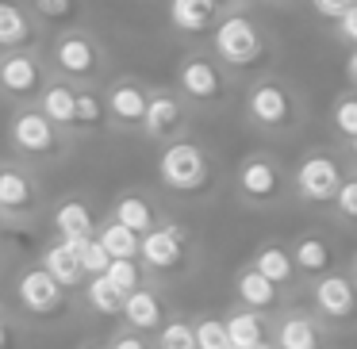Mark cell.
Wrapping results in <instances>:
<instances>
[{"instance_id":"6da1fadb","label":"cell","mask_w":357,"mask_h":349,"mask_svg":"<svg viewBox=\"0 0 357 349\" xmlns=\"http://www.w3.org/2000/svg\"><path fill=\"white\" fill-rule=\"evenodd\" d=\"M238 108H242V123L254 134L273 142L296 139L307 127V100L303 93L284 77V73H257L238 88Z\"/></svg>"},{"instance_id":"7a4b0ae2","label":"cell","mask_w":357,"mask_h":349,"mask_svg":"<svg viewBox=\"0 0 357 349\" xmlns=\"http://www.w3.org/2000/svg\"><path fill=\"white\" fill-rule=\"evenodd\" d=\"M204 47L238 81H250L257 73H273L280 58V47L273 42V35L265 31V24L254 12H227V16H219L215 31H211V39Z\"/></svg>"},{"instance_id":"3957f363","label":"cell","mask_w":357,"mask_h":349,"mask_svg":"<svg viewBox=\"0 0 357 349\" xmlns=\"http://www.w3.org/2000/svg\"><path fill=\"white\" fill-rule=\"evenodd\" d=\"M200 238L196 231L177 215H165L162 223L154 226L150 234H142L139 242V265L146 272L150 284L158 288H177V284H188V280L200 272Z\"/></svg>"},{"instance_id":"277c9868","label":"cell","mask_w":357,"mask_h":349,"mask_svg":"<svg viewBox=\"0 0 357 349\" xmlns=\"http://www.w3.org/2000/svg\"><path fill=\"white\" fill-rule=\"evenodd\" d=\"M154 180L162 196H173L181 203H204L219 188V162L208 142L188 134L169 146H158Z\"/></svg>"},{"instance_id":"5b68a950","label":"cell","mask_w":357,"mask_h":349,"mask_svg":"<svg viewBox=\"0 0 357 349\" xmlns=\"http://www.w3.org/2000/svg\"><path fill=\"white\" fill-rule=\"evenodd\" d=\"M173 88L192 108V116H223L238 96V77L227 73L208 47H188L177 58Z\"/></svg>"},{"instance_id":"8992f818","label":"cell","mask_w":357,"mask_h":349,"mask_svg":"<svg viewBox=\"0 0 357 349\" xmlns=\"http://www.w3.org/2000/svg\"><path fill=\"white\" fill-rule=\"evenodd\" d=\"M231 192L238 200V208L257 211V215H269L292 203V177H288V162L277 150L261 146L250 150L238 157L231 173Z\"/></svg>"},{"instance_id":"52a82bcc","label":"cell","mask_w":357,"mask_h":349,"mask_svg":"<svg viewBox=\"0 0 357 349\" xmlns=\"http://www.w3.org/2000/svg\"><path fill=\"white\" fill-rule=\"evenodd\" d=\"M47 62L54 77L70 81L73 88H104L112 77V54L93 27H66L47 39Z\"/></svg>"},{"instance_id":"ba28073f","label":"cell","mask_w":357,"mask_h":349,"mask_svg":"<svg viewBox=\"0 0 357 349\" xmlns=\"http://www.w3.org/2000/svg\"><path fill=\"white\" fill-rule=\"evenodd\" d=\"M4 139H8L12 157H16V162H24V165H31V169H50V165L70 162L73 146H77V142H73L66 131H58V127L50 123V119L35 108V104L8 111Z\"/></svg>"},{"instance_id":"9c48e42d","label":"cell","mask_w":357,"mask_h":349,"mask_svg":"<svg viewBox=\"0 0 357 349\" xmlns=\"http://www.w3.org/2000/svg\"><path fill=\"white\" fill-rule=\"evenodd\" d=\"M346 162H342L338 146H307L296 165H288V177H292V203L311 215L326 219L334 196H338L342 180H346Z\"/></svg>"},{"instance_id":"30bf717a","label":"cell","mask_w":357,"mask_h":349,"mask_svg":"<svg viewBox=\"0 0 357 349\" xmlns=\"http://www.w3.org/2000/svg\"><path fill=\"white\" fill-rule=\"evenodd\" d=\"M77 295H70L58 280H50L39 265H24L12 272V315L31 326H58L73 315Z\"/></svg>"},{"instance_id":"8fae6325","label":"cell","mask_w":357,"mask_h":349,"mask_svg":"<svg viewBox=\"0 0 357 349\" xmlns=\"http://www.w3.org/2000/svg\"><path fill=\"white\" fill-rule=\"evenodd\" d=\"M47 215L43 173L16 157H0V219L12 231H31Z\"/></svg>"},{"instance_id":"7c38bea8","label":"cell","mask_w":357,"mask_h":349,"mask_svg":"<svg viewBox=\"0 0 357 349\" xmlns=\"http://www.w3.org/2000/svg\"><path fill=\"white\" fill-rule=\"evenodd\" d=\"M300 303L334 334V338L357 334V284L346 277V269L326 272V277H319V280H307Z\"/></svg>"},{"instance_id":"4fadbf2b","label":"cell","mask_w":357,"mask_h":349,"mask_svg":"<svg viewBox=\"0 0 357 349\" xmlns=\"http://www.w3.org/2000/svg\"><path fill=\"white\" fill-rule=\"evenodd\" d=\"M50 77H54V70H50V62H47V42H43V47L0 54V100L8 104V108H27V104H35Z\"/></svg>"},{"instance_id":"5bb4252c","label":"cell","mask_w":357,"mask_h":349,"mask_svg":"<svg viewBox=\"0 0 357 349\" xmlns=\"http://www.w3.org/2000/svg\"><path fill=\"white\" fill-rule=\"evenodd\" d=\"M192 119H196L192 108L181 100L173 85H150V100H146L139 139L150 142V146H169V142L192 134Z\"/></svg>"},{"instance_id":"9a60e30c","label":"cell","mask_w":357,"mask_h":349,"mask_svg":"<svg viewBox=\"0 0 357 349\" xmlns=\"http://www.w3.org/2000/svg\"><path fill=\"white\" fill-rule=\"evenodd\" d=\"M100 93H104V108H108L112 134L139 139L142 116H146V100H150V81H142L139 73H112Z\"/></svg>"},{"instance_id":"2e32d148","label":"cell","mask_w":357,"mask_h":349,"mask_svg":"<svg viewBox=\"0 0 357 349\" xmlns=\"http://www.w3.org/2000/svg\"><path fill=\"white\" fill-rule=\"evenodd\" d=\"M342 338H334L300 300L280 307L269 318V346L273 349H342Z\"/></svg>"},{"instance_id":"e0dca14e","label":"cell","mask_w":357,"mask_h":349,"mask_svg":"<svg viewBox=\"0 0 357 349\" xmlns=\"http://www.w3.org/2000/svg\"><path fill=\"white\" fill-rule=\"evenodd\" d=\"M288 249H292V261H296V269H300L303 284L342 269L338 242H334L331 231H323V226H307V231H300L296 238H288Z\"/></svg>"},{"instance_id":"ac0fdd59","label":"cell","mask_w":357,"mask_h":349,"mask_svg":"<svg viewBox=\"0 0 357 349\" xmlns=\"http://www.w3.org/2000/svg\"><path fill=\"white\" fill-rule=\"evenodd\" d=\"M169 318H173V303H169V292H165V288H158V284H150V280H146V284L135 288L131 295H123L119 326H127V330L154 338Z\"/></svg>"},{"instance_id":"d6986e66","label":"cell","mask_w":357,"mask_h":349,"mask_svg":"<svg viewBox=\"0 0 357 349\" xmlns=\"http://www.w3.org/2000/svg\"><path fill=\"white\" fill-rule=\"evenodd\" d=\"M246 265H250V269H257L265 280H273V284H277L292 303L303 295V277H300V269H296L292 249H288L284 238H261L254 249H250Z\"/></svg>"},{"instance_id":"ffe728a7","label":"cell","mask_w":357,"mask_h":349,"mask_svg":"<svg viewBox=\"0 0 357 349\" xmlns=\"http://www.w3.org/2000/svg\"><path fill=\"white\" fill-rule=\"evenodd\" d=\"M104 215H112L116 223H123L127 231H135L142 238V234L154 231L169 211L162 208V196L158 192H150V188H142V185H131V188H123V192H116V200H112V208L104 211Z\"/></svg>"},{"instance_id":"44dd1931","label":"cell","mask_w":357,"mask_h":349,"mask_svg":"<svg viewBox=\"0 0 357 349\" xmlns=\"http://www.w3.org/2000/svg\"><path fill=\"white\" fill-rule=\"evenodd\" d=\"M47 219H50L54 238H62V242H85V238H93V234H96L100 211L93 208V200H89V196L70 192V196H62L58 203H50Z\"/></svg>"},{"instance_id":"7402d4cb","label":"cell","mask_w":357,"mask_h":349,"mask_svg":"<svg viewBox=\"0 0 357 349\" xmlns=\"http://www.w3.org/2000/svg\"><path fill=\"white\" fill-rule=\"evenodd\" d=\"M47 42V27L35 20L27 0H0V54Z\"/></svg>"},{"instance_id":"603a6c76","label":"cell","mask_w":357,"mask_h":349,"mask_svg":"<svg viewBox=\"0 0 357 349\" xmlns=\"http://www.w3.org/2000/svg\"><path fill=\"white\" fill-rule=\"evenodd\" d=\"M234 303L246 307V311H257V315H265V318H273L280 307H288L292 300H288L273 280H265L257 269L238 265V269H234Z\"/></svg>"},{"instance_id":"cb8c5ba5","label":"cell","mask_w":357,"mask_h":349,"mask_svg":"<svg viewBox=\"0 0 357 349\" xmlns=\"http://www.w3.org/2000/svg\"><path fill=\"white\" fill-rule=\"evenodd\" d=\"M165 20H169L173 35L181 39H211L219 24V8L211 0H165Z\"/></svg>"},{"instance_id":"d4e9b609","label":"cell","mask_w":357,"mask_h":349,"mask_svg":"<svg viewBox=\"0 0 357 349\" xmlns=\"http://www.w3.org/2000/svg\"><path fill=\"white\" fill-rule=\"evenodd\" d=\"M35 265H39L50 280H58V284H62L70 295H81V288H85V272H81V261H77V254H73L70 242L50 238L47 246L39 249Z\"/></svg>"},{"instance_id":"484cf974","label":"cell","mask_w":357,"mask_h":349,"mask_svg":"<svg viewBox=\"0 0 357 349\" xmlns=\"http://www.w3.org/2000/svg\"><path fill=\"white\" fill-rule=\"evenodd\" d=\"M73 142H89V139H108V108H104V93L100 88H77V108H73Z\"/></svg>"},{"instance_id":"4316f807","label":"cell","mask_w":357,"mask_h":349,"mask_svg":"<svg viewBox=\"0 0 357 349\" xmlns=\"http://www.w3.org/2000/svg\"><path fill=\"white\" fill-rule=\"evenodd\" d=\"M219 315H223L227 338H231L234 349H254V346H261V341H269V318L257 315V311H246L231 300V307H223Z\"/></svg>"},{"instance_id":"83f0119b","label":"cell","mask_w":357,"mask_h":349,"mask_svg":"<svg viewBox=\"0 0 357 349\" xmlns=\"http://www.w3.org/2000/svg\"><path fill=\"white\" fill-rule=\"evenodd\" d=\"M35 108H39L43 116L58 127V131L70 134L73 131V108H77V88H73L70 81H62V77H50L47 88L39 93V100H35ZM70 139H73V134H70Z\"/></svg>"},{"instance_id":"f1b7e54d","label":"cell","mask_w":357,"mask_h":349,"mask_svg":"<svg viewBox=\"0 0 357 349\" xmlns=\"http://www.w3.org/2000/svg\"><path fill=\"white\" fill-rule=\"evenodd\" d=\"M93 238L104 246V254H108L112 261H135V257H139V242L142 238L135 231H127L123 223H116L112 215H100Z\"/></svg>"},{"instance_id":"f546056e","label":"cell","mask_w":357,"mask_h":349,"mask_svg":"<svg viewBox=\"0 0 357 349\" xmlns=\"http://www.w3.org/2000/svg\"><path fill=\"white\" fill-rule=\"evenodd\" d=\"M27 8L35 12L43 27H54V31H66V27H81V16H85V0H27Z\"/></svg>"},{"instance_id":"4dcf8cb0","label":"cell","mask_w":357,"mask_h":349,"mask_svg":"<svg viewBox=\"0 0 357 349\" xmlns=\"http://www.w3.org/2000/svg\"><path fill=\"white\" fill-rule=\"evenodd\" d=\"M331 134H334V146L357 139V93L354 88H342L331 100Z\"/></svg>"},{"instance_id":"1f68e13d","label":"cell","mask_w":357,"mask_h":349,"mask_svg":"<svg viewBox=\"0 0 357 349\" xmlns=\"http://www.w3.org/2000/svg\"><path fill=\"white\" fill-rule=\"evenodd\" d=\"M77 300H85V307L93 311V315H100V318H119V311H123V295H119L104 277L85 280V288H81Z\"/></svg>"},{"instance_id":"d6a6232c","label":"cell","mask_w":357,"mask_h":349,"mask_svg":"<svg viewBox=\"0 0 357 349\" xmlns=\"http://www.w3.org/2000/svg\"><path fill=\"white\" fill-rule=\"evenodd\" d=\"M326 219L334 226H342V231H357V173H346V180H342Z\"/></svg>"},{"instance_id":"836d02e7","label":"cell","mask_w":357,"mask_h":349,"mask_svg":"<svg viewBox=\"0 0 357 349\" xmlns=\"http://www.w3.org/2000/svg\"><path fill=\"white\" fill-rule=\"evenodd\" d=\"M192 334H196V349H231V338H227L223 315H211V311H196L192 315Z\"/></svg>"},{"instance_id":"e575fe53","label":"cell","mask_w":357,"mask_h":349,"mask_svg":"<svg viewBox=\"0 0 357 349\" xmlns=\"http://www.w3.org/2000/svg\"><path fill=\"white\" fill-rule=\"evenodd\" d=\"M154 349H196V334H192V315L173 311V318L154 334Z\"/></svg>"},{"instance_id":"d590c367","label":"cell","mask_w":357,"mask_h":349,"mask_svg":"<svg viewBox=\"0 0 357 349\" xmlns=\"http://www.w3.org/2000/svg\"><path fill=\"white\" fill-rule=\"evenodd\" d=\"M104 280H108V284L116 288L119 295H131L135 288L146 284V272H142L139 257H135V261H112L108 272H104Z\"/></svg>"},{"instance_id":"8d00e7d4","label":"cell","mask_w":357,"mask_h":349,"mask_svg":"<svg viewBox=\"0 0 357 349\" xmlns=\"http://www.w3.org/2000/svg\"><path fill=\"white\" fill-rule=\"evenodd\" d=\"M70 246H73V254H77V261H81V272H85V280H93V277H104V272H108L112 257L104 254V246H100L96 238L70 242Z\"/></svg>"},{"instance_id":"74e56055","label":"cell","mask_w":357,"mask_h":349,"mask_svg":"<svg viewBox=\"0 0 357 349\" xmlns=\"http://www.w3.org/2000/svg\"><path fill=\"white\" fill-rule=\"evenodd\" d=\"M0 349H24V323L0 303Z\"/></svg>"},{"instance_id":"f35d334b","label":"cell","mask_w":357,"mask_h":349,"mask_svg":"<svg viewBox=\"0 0 357 349\" xmlns=\"http://www.w3.org/2000/svg\"><path fill=\"white\" fill-rule=\"evenodd\" d=\"M331 39L338 42L342 50H357V8H349L342 20L331 24Z\"/></svg>"},{"instance_id":"ab89813d","label":"cell","mask_w":357,"mask_h":349,"mask_svg":"<svg viewBox=\"0 0 357 349\" xmlns=\"http://www.w3.org/2000/svg\"><path fill=\"white\" fill-rule=\"evenodd\" d=\"M307 8L315 20H323V24H334V20H342L349 8H357V0H307Z\"/></svg>"},{"instance_id":"60d3db41","label":"cell","mask_w":357,"mask_h":349,"mask_svg":"<svg viewBox=\"0 0 357 349\" xmlns=\"http://www.w3.org/2000/svg\"><path fill=\"white\" fill-rule=\"evenodd\" d=\"M108 349H154V341L146 338V334H135L127 330V326H116L108 338Z\"/></svg>"},{"instance_id":"b9f144b4","label":"cell","mask_w":357,"mask_h":349,"mask_svg":"<svg viewBox=\"0 0 357 349\" xmlns=\"http://www.w3.org/2000/svg\"><path fill=\"white\" fill-rule=\"evenodd\" d=\"M342 73H346V85L357 93V50H346V58H342Z\"/></svg>"},{"instance_id":"7bdbcfd3","label":"cell","mask_w":357,"mask_h":349,"mask_svg":"<svg viewBox=\"0 0 357 349\" xmlns=\"http://www.w3.org/2000/svg\"><path fill=\"white\" fill-rule=\"evenodd\" d=\"M219 8V16H227V12H254V4L250 0H211Z\"/></svg>"},{"instance_id":"ee69618b","label":"cell","mask_w":357,"mask_h":349,"mask_svg":"<svg viewBox=\"0 0 357 349\" xmlns=\"http://www.w3.org/2000/svg\"><path fill=\"white\" fill-rule=\"evenodd\" d=\"M338 154H342V162H346V169H349V173H357V139L342 142Z\"/></svg>"},{"instance_id":"f6af8a7d","label":"cell","mask_w":357,"mask_h":349,"mask_svg":"<svg viewBox=\"0 0 357 349\" xmlns=\"http://www.w3.org/2000/svg\"><path fill=\"white\" fill-rule=\"evenodd\" d=\"M8 277H12V257H8V246L0 242V284H4Z\"/></svg>"},{"instance_id":"bcb514c9","label":"cell","mask_w":357,"mask_h":349,"mask_svg":"<svg viewBox=\"0 0 357 349\" xmlns=\"http://www.w3.org/2000/svg\"><path fill=\"white\" fill-rule=\"evenodd\" d=\"M342 269H346V277H349V280H354V284H357V249H354V254L346 257V265H342Z\"/></svg>"},{"instance_id":"7dc6e473","label":"cell","mask_w":357,"mask_h":349,"mask_svg":"<svg viewBox=\"0 0 357 349\" xmlns=\"http://www.w3.org/2000/svg\"><path fill=\"white\" fill-rule=\"evenodd\" d=\"M257 4H269V8H296L300 0H257Z\"/></svg>"},{"instance_id":"c3c4849f","label":"cell","mask_w":357,"mask_h":349,"mask_svg":"<svg viewBox=\"0 0 357 349\" xmlns=\"http://www.w3.org/2000/svg\"><path fill=\"white\" fill-rule=\"evenodd\" d=\"M8 231L12 226H4V219H0V242H4V246H8Z\"/></svg>"},{"instance_id":"681fc988","label":"cell","mask_w":357,"mask_h":349,"mask_svg":"<svg viewBox=\"0 0 357 349\" xmlns=\"http://www.w3.org/2000/svg\"><path fill=\"white\" fill-rule=\"evenodd\" d=\"M81 349H108V341H85Z\"/></svg>"},{"instance_id":"f907efd6","label":"cell","mask_w":357,"mask_h":349,"mask_svg":"<svg viewBox=\"0 0 357 349\" xmlns=\"http://www.w3.org/2000/svg\"><path fill=\"white\" fill-rule=\"evenodd\" d=\"M254 349H273V346H269V341H261V346H254Z\"/></svg>"},{"instance_id":"816d5d0a","label":"cell","mask_w":357,"mask_h":349,"mask_svg":"<svg viewBox=\"0 0 357 349\" xmlns=\"http://www.w3.org/2000/svg\"><path fill=\"white\" fill-rule=\"evenodd\" d=\"M250 4H257V0H250Z\"/></svg>"},{"instance_id":"f5cc1de1","label":"cell","mask_w":357,"mask_h":349,"mask_svg":"<svg viewBox=\"0 0 357 349\" xmlns=\"http://www.w3.org/2000/svg\"><path fill=\"white\" fill-rule=\"evenodd\" d=\"M231 349H234V346H231Z\"/></svg>"}]
</instances>
